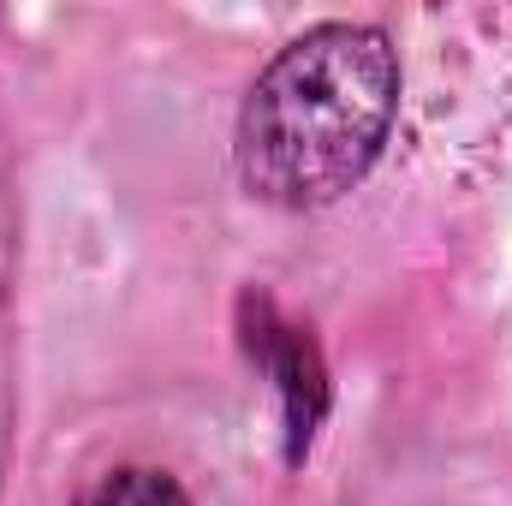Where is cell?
Listing matches in <instances>:
<instances>
[{"label":"cell","instance_id":"6da1fadb","mask_svg":"<svg viewBox=\"0 0 512 506\" xmlns=\"http://www.w3.org/2000/svg\"><path fill=\"white\" fill-rule=\"evenodd\" d=\"M399 114V54L370 24H316L256 72L239 114V179L274 209L346 197Z\"/></svg>","mask_w":512,"mask_h":506},{"label":"cell","instance_id":"7a4b0ae2","mask_svg":"<svg viewBox=\"0 0 512 506\" xmlns=\"http://www.w3.org/2000/svg\"><path fill=\"white\" fill-rule=\"evenodd\" d=\"M78 506H191L185 489L167 477V471H149V465H126V471H108L84 489Z\"/></svg>","mask_w":512,"mask_h":506}]
</instances>
